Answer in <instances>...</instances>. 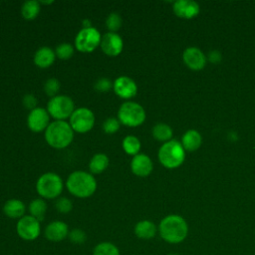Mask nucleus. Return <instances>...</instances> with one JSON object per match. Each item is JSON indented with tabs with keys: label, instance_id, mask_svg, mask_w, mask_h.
I'll return each mask as SVG.
<instances>
[{
	"label": "nucleus",
	"instance_id": "1",
	"mask_svg": "<svg viewBox=\"0 0 255 255\" xmlns=\"http://www.w3.org/2000/svg\"><path fill=\"white\" fill-rule=\"evenodd\" d=\"M158 232L162 240L169 244H178L185 240L188 234V225L185 219L176 214L163 217L158 225Z\"/></svg>",
	"mask_w": 255,
	"mask_h": 255
},
{
	"label": "nucleus",
	"instance_id": "23",
	"mask_svg": "<svg viewBox=\"0 0 255 255\" xmlns=\"http://www.w3.org/2000/svg\"><path fill=\"white\" fill-rule=\"evenodd\" d=\"M40 2L36 0L25 1L21 7V14L26 20L35 19L40 12Z\"/></svg>",
	"mask_w": 255,
	"mask_h": 255
},
{
	"label": "nucleus",
	"instance_id": "24",
	"mask_svg": "<svg viewBox=\"0 0 255 255\" xmlns=\"http://www.w3.org/2000/svg\"><path fill=\"white\" fill-rule=\"evenodd\" d=\"M29 211L31 216L35 217L39 221H42L47 211V203L41 198H36L30 202Z\"/></svg>",
	"mask_w": 255,
	"mask_h": 255
},
{
	"label": "nucleus",
	"instance_id": "22",
	"mask_svg": "<svg viewBox=\"0 0 255 255\" xmlns=\"http://www.w3.org/2000/svg\"><path fill=\"white\" fill-rule=\"evenodd\" d=\"M109 165V157L105 153L95 154L89 163V168L92 173H101Z\"/></svg>",
	"mask_w": 255,
	"mask_h": 255
},
{
	"label": "nucleus",
	"instance_id": "11",
	"mask_svg": "<svg viewBox=\"0 0 255 255\" xmlns=\"http://www.w3.org/2000/svg\"><path fill=\"white\" fill-rule=\"evenodd\" d=\"M49 113L43 108H35L27 118L28 128L35 132H40L46 129L49 126Z\"/></svg>",
	"mask_w": 255,
	"mask_h": 255
},
{
	"label": "nucleus",
	"instance_id": "9",
	"mask_svg": "<svg viewBox=\"0 0 255 255\" xmlns=\"http://www.w3.org/2000/svg\"><path fill=\"white\" fill-rule=\"evenodd\" d=\"M16 231L21 239L33 241L37 239L41 233L40 221L31 215H24L18 220Z\"/></svg>",
	"mask_w": 255,
	"mask_h": 255
},
{
	"label": "nucleus",
	"instance_id": "2",
	"mask_svg": "<svg viewBox=\"0 0 255 255\" xmlns=\"http://www.w3.org/2000/svg\"><path fill=\"white\" fill-rule=\"evenodd\" d=\"M66 185L70 193L80 198L93 195L97 189L95 177L91 173L82 170L72 172L67 179Z\"/></svg>",
	"mask_w": 255,
	"mask_h": 255
},
{
	"label": "nucleus",
	"instance_id": "18",
	"mask_svg": "<svg viewBox=\"0 0 255 255\" xmlns=\"http://www.w3.org/2000/svg\"><path fill=\"white\" fill-rule=\"evenodd\" d=\"M134 234L137 238L142 240L152 239L157 231L155 224L150 220H140L134 225Z\"/></svg>",
	"mask_w": 255,
	"mask_h": 255
},
{
	"label": "nucleus",
	"instance_id": "19",
	"mask_svg": "<svg viewBox=\"0 0 255 255\" xmlns=\"http://www.w3.org/2000/svg\"><path fill=\"white\" fill-rule=\"evenodd\" d=\"M56 58L55 52L47 46L39 48L34 55V63L40 68L50 67Z\"/></svg>",
	"mask_w": 255,
	"mask_h": 255
},
{
	"label": "nucleus",
	"instance_id": "37",
	"mask_svg": "<svg viewBox=\"0 0 255 255\" xmlns=\"http://www.w3.org/2000/svg\"><path fill=\"white\" fill-rule=\"evenodd\" d=\"M40 3H43V4H51V3H53V1H40Z\"/></svg>",
	"mask_w": 255,
	"mask_h": 255
},
{
	"label": "nucleus",
	"instance_id": "31",
	"mask_svg": "<svg viewBox=\"0 0 255 255\" xmlns=\"http://www.w3.org/2000/svg\"><path fill=\"white\" fill-rule=\"evenodd\" d=\"M68 237H69L70 241L74 244H83L87 240L86 232L82 229H79V228H75V229L71 230L69 232Z\"/></svg>",
	"mask_w": 255,
	"mask_h": 255
},
{
	"label": "nucleus",
	"instance_id": "16",
	"mask_svg": "<svg viewBox=\"0 0 255 255\" xmlns=\"http://www.w3.org/2000/svg\"><path fill=\"white\" fill-rule=\"evenodd\" d=\"M173 12L180 18L190 19L199 13V5L191 0H178L173 4Z\"/></svg>",
	"mask_w": 255,
	"mask_h": 255
},
{
	"label": "nucleus",
	"instance_id": "7",
	"mask_svg": "<svg viewBox=\"0 0 255 255\" xmlns=\"http://www.w3.org/2000/svg\"><path fill=\"white\" fill-rule=\"evenodd\" d=\"M47 111L56 121H64L70 118L75 111L73 100L65 95H57L50 99L47 105Z\"/></svg>",
	"mask_w": 255,
	"mask_h": 255
},
{
	"label": "nucleus",
	"instance_id": "34",
	"mask_svg": "<svg viewBox=\"0 0 255 255\" xmlns=\"http://www.w3.org/2000/svg\"><path fill=\"white\" fill-rule=\"evenodd\" d=\"M95 89L100 92H107L113 88V84L108 78H101L95 83Z\"/></svg>",
	"mask_w": 255,
	"mask_h": 255
},
{
	"label": "nucleus",
	"instance_id": "8",
	"mask_svg": "<svg viewBox=\"0 0 255 255\" xmlns=\"http://www.w3.org/2000/svg\"><path fill=\"white\" fill-rule=\"evenodd\" d=\"M101 34L95 27L82 28L75 38V46L80 52L90 53L101 44Z\"/></svg>",
	"mask_w": 255,
	"mask_h": 255
},
{
	"label": "nucleus",
	"instance_id": "21",
	"mask_svg": "<svg viewBox=\"0 0 255 255\" xmlns=\"http://www.w3.org/2000/svg\"><path fill=\"white\" fill-rule=\"evenodd\" d=\"M201 135L197 130L189 129L182 136V146L188 151H194L201 145Z\"/></svg>",
	"mask_w": 255,
	"mask_h": 255
},
{
	"label": "nucleus",
	"instance_id": "17",
	"mask_svg": "<svg viewBox=\"0 0 255 255\" xmlns=\"http://www.w3.org/2000/svg\"><path fill=\"white\" fill-rule=\"evenodd\" d=\"M130 168L135 175L144 177L152 171V161L146 154L138 153L131 159Z\"/></svg>",
	"mask_w": 255,
	"mask_h": 255
},
{
	"label": "nucleus",
	"instance_id": "30",
	"mask_svg": "<svg viewBox=\"0 0 255 255\" xmlns=\"http://www.w3.org/2000/svg\"><path fill=\"white\" fill-rule=\"evenodd\" d=\"M59 90H60V83L56 78H50L44 84V91L51 98L57 96Z\"/></svg>",
	"mask_w": 255,
	"mask_h": 255
},
{
	"label": "nucleus",
	"instance_id": "3",
	"mask_svg": "<svg viewBox=\"0 0 255 255\" xmlns=\"http://www.w3.org/2000/svg\"><path fill=\"white\" fill-rule=\"evenodd\" d=\"M74 137V130L70 124L65 121H54L49 124L45 130V138L49 145L54 148L68 146Z\"/></svg>",
	"mask_w": 255,
	"mask_h": 255
},
{
	"label": "nucleus",
	"instance_id": "35",
	"mask_svg": "<svg viewBox=\"0 0 255 255\" xmlns=\"http://www.w3.org/2000/svg\"><path fill=\"white\" fill-rule=\"evenodd\" d=\"M23 105L25 108L27 109H30L31 111L34 110L36 108V105H37V99L35 98L34 95L32 94H27L24 96L23 98Z\"/></svg>",
	"mask_w": 255,
	"mask_h": 255
},
{
	"label": "nucleus",
	"instance_id": "25",
	"mask_svg": "<svg viewBox=\"0 0 255 255\" xmlns=\"http://www.w3.org/2000/svg\"><path fill=\"white\" fill-rule=\"evenodd\" d=\"M152 135L155 139L166 142L172 136V129L166 124H156L152 128Z\"/></svg>",
	"mask_w": 255,
	"mask_h": 255
},
{
	"label": "nucleus",
	"instance_id": "29",
	"mask_svg": "<svg viewBox=\"0 0 255 255\" xmlns=\"http://www.w3.org/2000/svg\"><path fill=\"white\" fill-rule=\"evenodd\" d=\"M55 54L60 59H63V60L70 59L74 54V47L69 43H62L57 46Z\"/></svg>",
	"mask_w": 255,
	"mask_h": 255
},
{
	"label": "nucleus",
	"instance_id": "12",
	"mask_svg": "<svg viewBox=\"0 0 255 255\" xmlns=\"http://www.w3.org/2000/svg\"><path fill=\"white\" fill-rule=\"evenodd\" d=\"M101 48L103 52L111 57L118 56L123 51L124 43L122 37L114 32L106 33L101 40Z\"/></svg>",
	"mask_w": 255,
	"mask_h": 255
},
{
	"label": "nucleus",
	"instance_id": "26",
	"mask_svg": "<svg viewBox=\"0 0 255 255\" xmlns=\"http://www.w3.org/2000/svg\"><path fill=\"white\" fill-rule=\"evenodd\" d=\"M93 255H120V250L114 243L104 241L94 247Z\"/></svg>",
	"mask_w": 255,
	"mask_h": 255
},
{
	"label": "nucleus",
	"instance_id": "15",
	"mask_svg": "<svg viewBox=\"0 0 255 255\" xmlns=\"http://www.w3.org/2000/svg\"><path fill=\"white\" fill-rule=\"evenodd\" d=\"M182 57L186 66L192 70H201L206 63L205 55L196 47L186 48Z\"/></svg>",
	"mask_w": 255,
	"mask_h": 255
},
{
	"label": "nucleus",
	"instance_id": "27",
	"mask_svg": "<svg viewBox=\"0 0 255 255\" xmlns=\"http://www.w3.org/2000/svg\"><path fill=\"white\" fill-rule=\"evenodd\" d=\"M123 148L128 154L136 155L140 149V141L134 135H127L123 140Z\"/></svg>",
	"mask_w": 255,
	"mask_h": 255
},
{
	"label": "nucleus",
	"instance_id": "20",
	"mask_svg": "<svg viewBox=\"0 0 255 255\" xmlns=\"http://www.w3.org/2000/svg\"><path fill=\"white\" fill-rule=\"evenodd\" d=\"M26 207L19 199H9L4 203L3 212L9 218H21L24 216Z\"/></svg>",
	"mask_w": 255,
	"mask_h": 255
},
{
	"label": "nucleus",
	"instance_id": "32",
	"mask_svg": "<svg viewBox=\"0 0 255 255\" xmlns=\"http://www.w3.org/2000/svg\"><path fill=\"white\" fill-rule=\"evenodd\" d=\"M121 123L119 119L116 118H108L103 124V129L106 133H114L119 130Z\"/></svg>",
	"mask_w": 255,
	"mask_h": 255
},
{
	"label": "nucleus",
	"instance_id": "5",
	"mask_svg": "<svg viewBox=\"0 0 255 255\" xmlns=\"http://www.w3.org/2000/svg\"><path fill=\"white\" fill-rule=\"evenodd\" d=\"M36 189L40 196L47 199L58 197L63 189V181L55 172L42 174L36 183Z\"/></svg>",
	"mask_w": 255,
	"mask_h": 255
},
{
	"label": "nucleus",
	"instance_id": "28",
	"mask_svg": "<svg viewBox=\"0 0 255 255\" xmlns=\"http://www.w3.org/2000/svg\"><path fill=\"white\" fill-rule=\"evenodd\" d=\"M122 23H123V20H122V17L120 16L119 13H116V12H113L111 13L108 17H107V20H106V26L107 28L111 31V32H116L118 31L121 26H122Z\"/></svg>",
	"mask_w": 255,
	"mask_h": 255
},
{
	"label": "nucleus",
	"instance_id": "33",
	"mask_svg": "<svg viewBox=\"0 0 255 255\" xmlns=\"http://www.w3.org/2000/svg\"><path fill=\"white\" fill-rule=\"evenodd\" d=\"M56 209L61 213H69L73 209L72 201L66 197H61L56 201Z\"/></svg>",
	"mask_w": 255,
	"mask_h": 255
},
{
	"label": "nucleus",
	"instance_id": "6",
	"mask_svg": "<svg viewBox=\"0 0 255 255\" xmlns=\"http://www.w3.org/2000/svg\"><path fill=\"white\" fill-rule=\"evenodd\" d=\"M120 123L128 127H137L145 120V112L143 108L134 102L124 103L118 112Z\"/></svg>",
	"mask_w": 255,
	"mask_h": 255
},
{
	"label": "nucleus",
	"instance_id": "14",
	"mask_svg": "<svg viewBox=\"0 0 255 255\" xmlns=\"http://www.w3.org/2000/svg\"><path fill=\"white\" fill-rule=\"evenodd\" d=\"M45 237L52 242H60L63 241L69 235L68 225L60 220L53 221L49 223L44 231Z\"/></svg>",
	"mask_w": 255,
	"mask_h": 255
},
{
	"label": "nucleus",
	"instance_id": "36",
	"mask_svg": "<svg viewBox=\"0 0 255 255\" xmlns=\"http://www.w3.org/2000/svg\"><path fill=\"white\" fill-rule=\"evenodd\" d=\"M221 59V56L218 52L216 51H212L210 54H209V60L212 62V63H217L219 62Z\"/></svg>",
	"mask_w": 255,
	"mask_h": 255
},
{
	"label": "nucleus",
	"instance_id": "38",
	"mask_svg": "<svg viewBox=\"0 0 255 255\" xmlns=\"http://www.w3.org/2000/svg\"><path fill=\"white\" fill-rule=\"evenodd\" d=\"M167 255H179V254H177V253H168Z\"/></svg>",
	"mask_w": 255,
	"mask_h": 255
},
{
	"label": "nucleus",
	"instance_id": "13",
	"mask_svg": "<svg viewBox=\"0 0 255 255\" xmlns=\"http://www.w3.org/2000/svg\"><path fill=\"white\" fill-rule=\"evenodd\" d=\"M115 93L123 99H130L137 93V87L135 82L127 76H121L117 78L113 84Z\"/></svg>",
	"mask_w": 255,
	"mask_h": 255
},
{
	"label": "nucleus",
	"instance_id": "4",
	"mask_svg": "<svg viewBox=\"0 0 255 255\" xmlns=\"http://www.w3.org/2000/svg\"><path fill=\"white\" fill-rule=\"evenodd\" d=\"M185 157L182 144L174 139L164 142L158 150V159L160 163L167 168L179 166Z\"/></svg>",
	"mask_w": 255,
	"mask_h": 255
},
{
	"label": "nucleus",
	"instance_id": "10",
	"mask_svg": "<svg viewBox=\"0 0 255 255\" xmlns=\"http://www.w3.org/2000/svg\"><path fill=\"white\" fill-rule=\"evenodd\" d=\"M70 126L77 132H87L94 127L95 116L88 108L76 109L70 117Z\"/></svg>",
	"mask_w": 255,
	"mask_h": 255
}]
</instances>
